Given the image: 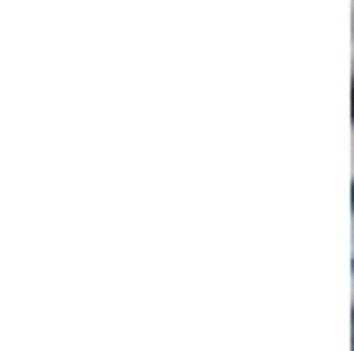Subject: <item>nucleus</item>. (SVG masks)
I'll list each match as a JSON object with an SVG mask.
<instances>
[{"instance_id": "nucleus-1", "label": "nucleus", "mask_w": 354, "mask_h": 351, "mask_svg": "<svg viewBox=\"0 0 354 351\" xmlns=\"http://www.w3.org/2000/svg\"><path fill=\"white\" fill-rule=\"evenodd\" d=\"M351 117H354V85H351Z\"/></svg>"}, {"instance_id": "nucleus-2", "label": "nucleus", "mask_w": 354, "mask_h": 351, "mask_svg": "<svg viewBox=\"0 0 354 351\" xmlns=\"http://www.w3.org/2000/svg\"><path fill=\"white\" fill-rule=\"evenodd\" d=\"M351 319H354V312H351Z\"/></svg>"}]
</instances>
